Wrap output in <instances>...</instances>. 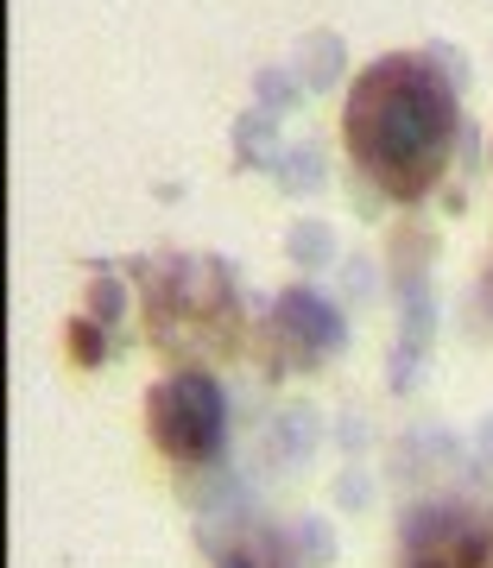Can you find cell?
Here are the masks:
<instances>
[{"instance_id":"cell-6","label":"cell","mask_w":493,"mask_h":568,"mask_svg":"<svg viewBox=\"0 0 493 568\" xmlns=\"http://www.w3.org/2000/svg\"><path fill=\"white\" fill-rule=\"evenodd\" d=\"M222 568H266V562H260L253 549H228V556H222Z\"/></svg>"},{"instance_id":"cell-1","label":"cell","mask_w":493,"mask_h":568,"mask_svg":"<svg viewBox=\"0 0 493 568\" xmlns=\"http://www.w3.org/2000/svg\"><path fill=\"white\" fill-rule=\"evenodd\" d=\"M455 82L424 51H380L342 95V152L386 203L431 196L455 159Z\"/></svg>"},{"instance_id":"cell-5","label":"cell","mask_w":493,"mask_h":568,"mask_svg":"<svg viewBox=\"0 0 493 568\" xmlns=\"http://www.w3.org/2000/svg\"><path fill=\"white\" fill-rule=\"evenodd\" d=\"M272 335H279V347H266L272 373H298V347L291 342H310L316 354H323V347L335 342V316H329L310 291H285L279 310H272Z\"/></svg>"},{"instance_id":"cell-4","label":"cell","mask_w":493,"mask_h":568,"mask_svg":"<svg viewBox=\"0 0 493 568\" xmlns=\"http://www.w3.org/2000/svg\"><path fill=\"white\" fill-rule=\"evenodd\" d=\"M399 568H493V511L474 499H431L399 530Z\"/></svg>"},{"instance_id":"cell-2","label":"cell","mask_w":493,"mask_h":568,"mask_svg":"<svg viewBox=\"0 0 493 568\" xmlns=\"http://www.w3.org/2000/svg\"><path fill=\"white\" fill-rule=\"evenodd\" d=\"M140 335L164 366H222L247 347L241 284L215 253H164L133 278Z\"/></svg>"},{"instance_id":"cell-7","label":"cell","mask_w":493,"mask_h":568,"mask_svg":"<svg viewBox=\"0 0 493 568\" xmlns=\"http://www.w3.org/2000/svg\"><path fill=\"white\" fill-rule=\"evenodd\" d=\"M487 159H493V152H487Z\"/></svg>"},{"instance_id":"cell-3","label":"cell","mask_w":493,"mask_h":568,"mask_svg":"<svg viewBox=\"0 0 493 568\" xmlns=\"http://www.w3.org/2000/svg\"><path fill=\"white\" fill-rule=\"evenodd\" d=\"M228 436V398L215 373L203 366H171L145 386V443L171 467H203L222 455Z\"/></svg>"}]
</instances>
